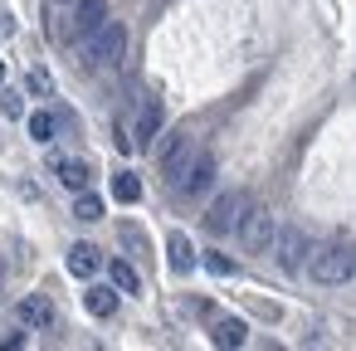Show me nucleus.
Wrapping results in <instances>:
<instances>
[{
	"label": "nucleus",
	"mask_w": 356,
	"mask_h": 351,
	"mask_svg": "<svg viewBox=\"0 0 356 351\" xmlns=\"http://www.w3.org/2000/svg\"><path fill=\"white\" fill-rule=\"evenodd\" d=\"M307 278L322 283V288H341L356 278V239H332L322 249H312L307 259Z\"/></svg>",
	"instance_id": "f257e3e1"
},
{
	"label": "nucleus",
	"mask_w": 356,
	"mask_h": 351,
	"mask_svg": "<svg viewBox=\"0 0 356 351\" xmlns=\"http://www.w3.org/2000/svg\"><path fill=\"white\" fill-rule=\"evenodd\" d=\"M127 40H132L127 25H122V20H108L103 30H93V35L83 40V59H79V64H83L88 74H98V69H108V64H118V59L127 54Z\"/></svg>",
	"instance_id": "f03ea898"
},
{
	"label": "nucleus",
	"mask_w": 356,
	"mask_h": 351,
	"mask_svg": "<svg viewBox=\"0 0 356 351\" xmlns=\"http://www.w3.org/2000/svg\"><path fill=\"white\" fill-rule=\"evenodd\" d=\"M273 239H278V215L264 205H249V215L239 220V249L244 254H273Z\"/></svg>",
	"instance_id": "7ed1b4c3"
},
{
	"label": "nucleus",
	"mask_w": 356,
	"mask_h": 351,
	"mask_svg": "<svg viewBox=\"0 0 356 351\" xmlns=\"http://www.w3.org/2000/svg\"><path fill=\"white\" fill-rule=\"evenodd\" d=\"M195 156H200V147H195V132H191V127L171 132V137H166V147H161V176H166L171 186H181Z\"/></svg>",
	"instance_id": "20e7f679"
},
{
	"label": "nucleus",
	"mask_w": 356,
	"mask_h": 351,
	"mask_svg": "<svg viewBox=\"0 0 356 351\" xmlns=\"http://www.w3.org/2000/svg\"><path fill=\"white\" fill-rule=\"evenodd\" d=\"M307 254H312L307 229H302V225H278V239H273V259H278V268H283V273H298V268L307 263Z\"/></svg>",
	"instance_id": "39448f33"
},
{
	"label": "nucleus",
	"mask_w": 356,
	"mask_h": 351,
	"mask_svg": "<svg viewBox=\"0 0 356 351\" xmlns=\"http://www.w3.org/2000/svg\"><path fill=\"white\" fill-rule=\"evenodd\" d=\"M249 195L244 190H225V195H215V205H210V215H205V229L210 234H229V229H239V220L249 215Z\"/></svg>",
	"instance_id": "423d86ee"
},
{
	"label": "nucleus",
	"mask_w": 356,
	"mask_h": 351,
	"mask_svg": "<svg viewBox=\"0 0 356 351\" xmlns=\"http://www.w3.org/2000/svg\"><path fill=\"white\" fill-rule=\"evenodd\" d=\"M166 263H171V273H181V278L195 273V263H200V259H195V244H191L181 229L166 234Z\"/></svg>",
	"instance_id": "0eeeda50"
},
{
	"label": "nucleus",
	"mask_w": 356,
	"mask_h": 351,
	"mask_svg": "<svg viewBox=\"0 0 356 351\" xmlns=\"http://www.w3.org/2000/svg\"><path fill=\"white\" fill-rule=\"evenodd\" d=\"M74 30H79V40H88L93 30H103L108 25V0H74Z\"/></svg>",
	"instance_id": "6e6552de"
},
{
	"label": "nucleus",
	"mask_w": 356,
	"mask_h": 351,
	"mask_svg": "<svg viewBox=\"0 0 356 351\" xmlns=\"http://www.w3.org/2000/svg\"><path fill=\"white\" fill-rule=\"evenodd\" d=\"M210 186H215V156H210V152H200V156L191 161V171H186V181H181L176 190L200 195V190H210Z\"/></svg>",
	"instance_id": "1a4fd4ad"
},
{
	"label": "nucleus",
	"mask_w": 356,
	"mask_h": 351,
	"mask_svg": "<svg viewBox=\"0 0 356 351\" xmlns=\"http://www.w3.org/2000/svg\"><path fill=\"white\" fill-rule=\"evenodd\" d=\"M15 317H20L25 327H49V322H54V302H49L44 293H25L20 307H15Z\"/></svg>",
	"instance_id": "9d476101"
},
{
	"label": "nucleus",
	"mask_w": 356,
	"mask_h": 351,
	"mask_svg": "<svg viewBox=\"0 0 356 351\" xmlns=\"http://www.w3.org/2000/svg\"><path fill=\"white\" fill-rule=\"evenodd\" d=\"M156 132H161V103H156V98H147V103H142V117H137V132H132V147H137V152H147Z\"/></svg>",
	"instance_id": "9b49d317"
},
{
	"label": "nucleus",
	"mask_w": 356,
	"mask_h": 351,
	"mask_svg": "<svg viewBox=\"0 0 356 351\" xmlns=\"http://www.w3.org/2000/svg\"><path fill=\"white\" fill-rule=\"evenodd\" d=\"M98 268H103L98 244H74V249H69V273H74V278H93Z\"/></svg>",
	"instance_id": "f8f14e48"
},
{
	"label": "nucleus",
	"mask_w": 356,
	"mask_h": 351,
	"mask_svg": "<svg viewBox=\"0 0 356 351\" xmlns=\"http://www.w3.org/2000/svg\"><path fill=\"white\" fill-rule=\"evenodd\" d=\"M210 341H215L220 351H234V346H244V341H249V327H244L239 317H220V322H215V332H210Z\"/></svg>",
	"instance_id": "ddd939ff"
},
{
	"label": "nucleus",
	"mask_w": 356,
	"mask_h": 351,
	"mask_svg": "<svg viewBox=\"0 0 356 351\" xmlns=\"http://www.w3.org/2000/svg\"><path fill=\"white\" fill-rule=\"evenodd\" d=\"M83 307H88L93 317H113V312H118V288H103V283H93V288L83 293Z\"/></svg>",
	"instance_id": "4468645a"
},
{
	"label": "nucleus",
	"mask_w": 356,
	"mask_h": 351,
	"mask_svg": "<svg viewBox=\"0 0 356 351\" xmlns=\"http://www.w3.org/2000/svg\"><path fill=\"white\" fill-rule=\"evenodd\" d=\"M108 273H113V288H118V293H142V273H137L127 259H113Z\"/></svg>",
	"instance_id": "2eb2a0df"
},
{
	"label": "nucleus",
	"mask_w": 356,
	"mask_h": 351,
	"mask_svg": "<svg viewBox=\"0 0 356 351\" xmlns=\"http://www.w3.org/2000/svg\"><path fill=\"white\" fill-rule=\"evenodd\" d=\"M54 132H59V117H54V113H30V137H35L40 147H49Z\"/></svg>",
	"instance_id": "dca6fc26"
},
{
	"label": "nucleus",
	"mask_w": 356,
	"mask_h": 351,
	"mask_svg": "<svg viewBox=\"0 0 356 351\" xmlns=\"http://www.w3.org/2000/svg\"><path fill=\"white\" fill-rule=\"evenodd\" d=\"M113 195H118L122 205H137V200H142V181H137L132 171H118V176H113Z\"/></svg>",
	"instance_id": "f3484780"
},
{
	"label": "nucleus",
	"mask_w": 356,
	"mask_h": 351,
	"mask_svg": "<svg viewBox=\"0 0 356 351\" xmlns=\"http://www.w3.org/2000/svg\"><path fill=\"white\" fill-rule=\"evenodd\" d=\"M59 181L69 190H88V166L83 161H59Z\"/></svg>",
	"instance_id": "a211bd4d"
},
{
	"label": "nucleus",
	"mask_w": 356,
	"mask_h": 351,
	"mask_svg": "<svg viewBox=\"0 0 356 351\" xmlns=\"http://www.w3.org/2000/svg\"><path fill=\"white\" fill-rule=\"evenodd\" d=\"M74 215H79L83 225H93V220H103V200H98L93 190H79V200H74Z\"/></svg>",
	"instance_id": "6ab92c4d"
},
{
	"label": "nucleus",
	"mask_w": 356,
	"mask_h": 351,
	"mask_svg": "<svg viewBox=\"0 0 356 351\" xmlns=\"http://www.w3.org/2000/svg\"><path fill=\"white\" fill-rule=\"evenodd\" d=\"M25 88H30V93H35V98H44V93H49V88H54V79H49V74H44V69H30V79H25Z\"/></svg>",
	"instance_id": "aec40b11"
},
{
	"label": "nucleus",
	"mask_w": 356,
	"mask_h": 351,
	"mask_svg": "<svg viewBox=\"0 0 356 351\" xmlns=\"http://www.w3.org/2000/svg\"><path fill=\"white\" fill-rule=\"evenodd\" d=\"M205 268L220 273V278H229V273H234V259H225V254H205Z\"/></svg>",
	"instance_id": "412c9836"
},
{
	"label": "nucleus",
	"mask_w": 356,
	"mask_h": 351,
	"mask_svg": "<svg viewBox=\"0 0 356 351\" xmlns=\"http://www.w3.org/2000/svg\"><path fill=\"white\" fill-rule=\"evenodd\" d=\"M0 113H6V117H25V103H20V93H0Z\"/></svg>",
	"instance_id": "4be33fe9"
},
{
	"label": "nucleus",
	"mask_w": 356,
	"mask_h": 351,
	"mask_svg": "<svg viewBox=\"0 0 356 351\" xmlns=\"http://www.w3.org/2000/svg\"><path fill=\"white\" fill-rule=\"evenodd\" d=\"M122 239H127L137 254H147V239H142V229H132V225H127V229H122Z\"/></svg>",
	"instance_id": "5701e85b"
},
{
	"label": "nucleus",
	"mask_w": 356,
	"mask_h": 351,
	"mask_svg": "<svg viewBox=\"0 0 356 351\" xmlns=\"http://www.w3.org/2000/svg\"><path fill=\"white\" fill-rule=\"evenodd\" d=\"M0 35H6V40L15 35V15H10V10H0Z\"/></svg>",
	"instance_id": "b1692460"
},
{
	"label": "nucleus",
	"mask_w": 356,
	"mask_h": 351,
	"mask_svg": "<svg viewBox=\"0 0 356 351\" xmlns=\"http://www.w3.org/2000/svg\"><path fill=\"white\" fill-rule=\"evenodd\" d=\"M0 79H6V59H0Z\"/></svg>",
	"instance_id": "393cba45"
},
{
	"label": "nucleus",
	"mask_w": 356,
	"mask_h": 351,
	"mask_svg": "<svg viewBox=\"0 0 356 351\" xmlns=\"http://www.w3.org/2000/svg\"><path fill=\"white\" fill-rule=\"evenodd\" d=\"M64 6H69V0H64Z\"/></svg>",
	"instance_id": "a878e982"
}]
</instances>
